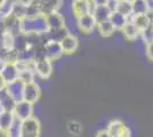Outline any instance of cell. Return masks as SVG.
I'll return each instance as SVG.
<instances>
[{
    "instance_id": "6da1fadb",
    "label": "cell",
    "mask_w": 153,
    "mask_h": 137,
    "mask_svg": "<svg viewBox=\"0 0 153 137\" xmlns=\"http://www.w3.org/2000/svg\"><path fill=\"white\" fill-rule=\"evenodd\" d=\"M48 30H49V27H48L45 14L40 13L32 17L22 19V32L46 34L48 32Z\"/></svg>"
},
{
    "instance_id": "7a4b0ae2",
    "label": "cell",
    "mask_w": 153,
    "mask_h": 137,
    "mask_svg": "<svg viewBox=\"0 0 153 137\" xmlns=\"http://www.w3.org/2000/svg\"><path fill=\"white\" fill-rule=\"evenodd\" d=\"M40 121L33 116L21 121V134L29 137H40Z\"/></svg>"
},
{
    "instance_id": "3957f363",
    "label": "cell",
    "mask_w": 153,
    "mask_h": 137,
    "mask_svg": "<svg viewBox=\"0 0 153 137\" xmlns=\"http://www.w3.org/2000/svg\"><path fill=\"white\" fill-rule=\"evenodd\" d=\"M45 54L46 59L51 61V62H56L64 55L63 49L59 41L55 40H47L45 44Z\"/></svg>"
},
{
    "instance_id": "277c9868",
    "label": "cell",
    "mask_w": 153,
    "mask_h": 137,
    "mask_svg": "<svg viewBox=\"0 0 153 137\" xmlns=\"http://www.w3.org/2000/svg\"><path fill=\"white\" fill-rule=\"evenodd\" d=\"M106 131L111 137H130V130L120 120H112L108 124Z\"/></svg>"
},
{
    "instance_id": "5b68a950",
    "label": "cell",
    "mask_w": 153,
    "mask_h": 137,
    "mask_svg": "<svg viewBox=\"0 0 153 137\" xmlns=\"http://www.w3.org/2000/svg\"><path fill=\"white\" fill-rule=\"evenodd\" d=\"M76 20L78 29L83 33H91L97 27V23L91 13L78 16L76 17Z\"/></svg>"
},
{
    "instance_id": "8992f818",
    "label": "cell",
    "mask_w": 153,
    "mask_h": 137,
    "mask_svg": "<svg viewBox=\"0 0 153 137\" xmlns=\"http://www.w3.org/2000/svg\"><path fill=\"white\" fill-rule=\"evenodd\" d=\"M40 96H41L40 86L36 81L24 85V89H23V99L24 101L34 105L39 101Z\"/></svg>"
},
{
    "instance_id": "52a82bcc",
    "label": "cell",
    "mask_w": 153,
    "mask_h": 137,
    "mask_svg": "<svg viewBox=\"0 0 153 137\" xmlns=\"http://www.w3.org/2000/svg\"><path fill=\"white\" fill-rule=\"evenodd\" d=\"M13 113L16 119H19L21 121L22 120H25V119L33 116V104L26 102L24 99L19 101L15 104Z\"/></svg>"
},
{
    "instance_id": "ba28073f",
    "label": "cell",
    "mask_w": 153,
    "mask_h": 137,
    "mask_svg": "<svg viewBox=\"0 0 153 137\" xmlns=\"http://www.w3.org/2000/svg\"><path fill=\"white\" fill-rule=\"evenodd\" d=\"M34 73L42 80H48L53 74V62L44 59L34 62Z\"/></svg>"
},
{
    "instance_id": "9c48e42d",
    "label": "cell",
    "mask_w": 153,
    "mask_h": 137,
    "mask_svg": "<svg viewBox=\"0 0 153 137\" xmlns=\"http://www.w3.org/2000/svg\"><path fill=\"white\" fill-rule=\"evenodd\" d=\"M5 22V31L10 36H16L22 32V20L14 16L13 14H8L4 17Z\"/></svg>"
},
{
    "instance_id": "30bf717a",
    "label": "cell",
    "mask_w": 153,
    "mask_h": 137,
    "mask_svg": "<svg viewBox=\"0 0 153 137\" xmlns=\"http://www.w3.org/2000/svg\"><path fill=\"white\" fill-rule=\"evenodd\" d=\"M91 9H93L91 0H72L71 1V10L74 17L91 13Z\"/></svg>"
},
{
    "instance_id": "8fae6325",
    "label": "cell",
    "mask_w": 153,
    "mask_h": 137,
    "mask_svg": "<svg viewBox=\"0 0 153 137\" xmlns=\"http://www.w3.org/2000/svg\"><path fill=\"white\" fill-rule=\"evenodd\" d=\"M23 89H24V84L16 79L12 82H8L6 85L5 90L7 91V94L13 98L15 102H19L23 99Z\"/></svg>"
},
{
    "instance_id": "7c38bea8",
    "label": "cell",
    "mask_w": 153,
    "mask_h": 137,
    "mask_svg": "<svg viewBox=\"0 0 153 137\" xmlns=\"http://www.w3.org/2000/svg\"><path fill=\"white\" fill-rule=\"evenodd\" d=\"M46 20L48 23V27L49 30H56V29H61L66 26V20L63 14H61L58 10L51 12V13L46 15Z\"/></svg>"
},
{
    "instance_id": "4fadbf2b",
    "label": "cell",
    "mask_w": 153,
    "mask_h": 137,
    "mask_svg": "<svg viewBox=\"0 0 153 137\" xmlns=\"http://www.w3.org/2000/svg\"><path fill=\"white\" fill-rule=\"evenodd\" d=\"M59 42H61L62 49H63V53L65 55H71V54L76 53V50L78 49V46H79L78 38L72 33H69L68 36H65Z\"/></svg>"
},
{
    "instance_id": "5bb4252c",
    "label": "cell",
    "mask_w": 153,
    "mask_h": 137,
    "mask_svg": "<svg viewBox=\"0 0 153 137\" xmlns=\"http://www.w3.org/2000/svg\"><path fill=\"white\" fill-rule=\"evenodd\" d=\"M0 73L7 84L19 78V69L15 63H5L0 67Z\"/></svg>"
},
{
    "instance_id": "9a60e30c",
    "label": "cell",
    "mask_w": 153,
    "mask_h": 137,
    "mask_svg": "<svg viewBox=\"0 0 153 137\" xmlns=\"http://www.w3.org/2000/svg\"><path fill=\"white\" fill-rule=\"evenodd\" d=\"M112 13V10L110 9L108 5H102V6H93L91 9V14L95 19L96 23H101L110 19V15Z\"/></svg>"
},
{
    "instance_id": "2e32d148",
    "label": "cell",
    "mask_w": 153,
    "mask_h": 137,
    "mask_svg": "<svg viewBox=\"0 0 153 137\" xmlns=\"http://www.w3.org/2000/svg\"><path fill=\"white\" fill-rule=\"evenodd\" d=\"M110 22L112 23V25L114 27L115 31H121L123 29V26L127 24V22L129 21L127 16H125L123 14L119 13L117 10H113L111 15H110Z\"/></svg>"
},
{
    "instance_id": "e0dca14e",
    "label": "cell",
    "mask_w": 153,
    "mask_h": 137,
    "mask_svg": "<svg viewBox=\"0 0 153 137\" xmlns=\"http://www.w3.org/2000/svg\"><path fill=\"white\" fill-rule=\"evenodd\" d=\"M130 21L134 23V25L140 31L145 30L147 26L151 25V20H150V16L149 14H136V15H133L130 17Z\"/></svg>"
},
{
    "instance_id": "ac0fdd59",
    "label": "cell",
    "mask_w": 153,
    "mask_h": 137,
    "mask_svg": "<svg viewBox=\"0 0 153 137\" xmlns=\"http://www.w3.org/2000/svg\"><path fill=\"white\" fill-rule=\"evenodd\" d=\"M122 34L125 36V38L129 41H135L140 38V30L134 25V23L129 20L127 22V24L123 26V29L121 30Z\"/></svg>"
},
{
    "instance_id": "d6986e66",
    "label": "cell",
    "mask_w": 153,
    "mask_h": 137,
    "mask_svg": "<svg viewBox=\"0 0 153 137\" xmlns=\"http://www.w3.org/2000/svg\"><path fill=\"white\" fill-rule=\"evenodd\" d=\"M114 10L123 14L125 16H127L128 19L130 20V17L133 16L131 1H128V0H117V5H115Z\"/></svg>"
},
{
    "instance_id": "ffe728a7",
    "label": "cell",
    "mask_w": 153,
    "mask_h": 137,
    "mask_svg": "<svg viewBox=\"0 0 153 137\" xmlns=\"http://www.w3.org/2000/svg\"><path fill=\"white\" fill-rule=\"evenodd\" d=\"M15 121V116L12 111H4L0 114V128L9 130Z\"/></svg>"
},
{
    "instance_id": "44dd1931",
    "label": "cell",
    "mask_w": 153,
    "mask_h": 137,
    "mask_svg": "<svg viewBox=\"0 0 153 137\" xmlns=\"http://www.w3.org/2000/svg\"><path fill=\"white\" fill-rule=\"evenodd\" d=\"M97 30H98L100 36L103 37V38H108V37H111L115 32L114 27L112 25V23L110 22V20H106L104 21V22L98 23L97 24Z\"/></svg>"
},
{
    "instance_id": "7402d4cb",
    "label": "cell",
    "mask_w": 153,
    "mask_h": 137,
    "mask_svg": "<svg viewBox=\"0 0 153 137\" xmlns=\"http://www.w3.org/2000/svg\"><path fill=\"white\" fill-rule=\"evenodd\" d=\"M29 47L27 45V38H26V33L21 32L13 37V48L16 52L23 50L24 48Z\"/></svg>"
},
{
    "instance_id": "603a6c76",
    "label": "cell",
    "mask_w": 153,
    "mask_h": 137,
    "mask_svg": "<svg viewBox=\"0 0 153 137\" xmlns=\"http://www.w3.org/2000/svg\"><path fill=\"white\" fill-rule=\"evenodd\" d=\"M70 31L68 30L66 26L61 27V29H56V30H48V32L46 33L48 40H55V41H61L65 36H68Z\"/></svg>"
},
{
    "instance_id": "cb8c5ba5",
    "label": "cell",
    "mask_w": 153,
    "mask_h": 137,
    "mask_svg": "<svg viewBox=\"0 0 153 137\" xmlns=\"http://www.w3.org/2000/svg\"><path fill=\"white\" fill-rule=\"evenodd\" d=\"M0 103L2 104L5 111H12V112L14 111V107H15V104H16V102L7 94V91L5 89L0 91Z\"/></svg>"
},
{
    "instance_id": "d4e9b609",
    "label": "cell",
    "mask_w": 153,
    "mask_h": 137,
    "mask_svg": "<svg viewBox=\"0 0 153 137\" xmlns=\"http://www.w3.org/2000/svg\"><path fill=\"white\" fill-rule=\"evenodd\" d=\"M34 78H36V73H34V71L32 69H23V70H19V78L17 79L21 80L24 85L36 81Z\"/></svg>"
},
{
    "instance_id": "484cf974",
    "label": "cell",
    "mask_w": 153,
    "mask_h": 137,
    "mask_svg": "<svg viewBox=\"0 0 153 137\" xmlns=\"http://www.w3.org/2000/svg\"><path fill=\"white\" fill-rule=\"evenodd\" d=\"M131 7H133V15L147 13L146 0H133Z\"/></svg>"
},
{
    "instance_id": "4316f807",
    "label": "cell",
    "mask_w": 153,
    "mask_h": 137,
    "mask_svg": "<svg viewBox=\"0 0 153 137\" xmlns=\"http://www.w3.org/2000/svg\"><path fill=\"white\" fill-rule=\"evenodd\" d=\"M82 124H80L79 121H76V120H71L68 124V130L70 134L74 135V136H79L81 133H82Z\"/></svg>"
},
{
    "instance_id": "83f0119b",
    "label": "cell",
    "mask_w": 153,
    "mask_h": 137,
    "mask_svg": "<svg viewBox=\"0 0 153 137\" xmlns=\"http://www.w3.org/2000/svg\"><path fill=\"white\" fill-rule=\"evenodd\" d=\"M140 37L142 38V41L146 45L149 42L153 41V24H151L150 26H147L145 30L140 31Z\"/></svg>"
},
{
    "instance_id": "f1b7e54d",
    "label": "cell",
    "mask_w": 153,
    "mask_h": 137,
    "mask_svg": "<svg viewBox=\"0 0 153 137\" xmlns=\"http://www.w3.org/2000/svg\"><path fill=\"white\" fill-rule=\"evenodd\" d=\"M145 54H146L147 59L153 62V41L145 45Z\"/></svg>"
},
{
    "instance_id": "f546056e",
    "label": "cell",
    "mask_w": 153,
    "mask_h": 137,
    "mask_svg": "<svg viewBox=\"0 0 153 137\" xmlns=\"http://www.w3.org/2000/svg\"><path fill=\"white\" fill-rule=\"evenodd\" d=\"M110 0H91L93 6H102V5H108Z\"/></svg>"
},
{
    "instance_id": "4dcf8cb0",
    "label": "cell",
    "mask_w": 153,
    "mask_h": 137,
    "mask_svg": "<svg viewBox=\"0 0 153 137\" xmlns=\"http://www.w3.org/2000/svg\"><path fill=\"white\" fill-rule=\"evenodd\" d=\"M95 137H111L110 135H108V133L106 131V129L105 130H100L97 131V134H96Z\"/></svg>"
},
{
    "instance_id": "1f68e13d",
    "label": "cell",
    "mask_w": 153,
    "mask_h": 137,
    "mask_svg": "<svg viewBox=\"0 0 153 137\" xmlns=\"http://www.w3.org/2000/svg\"><path fill=\"white\" fill-rule=\"evenodd\" d=\"M6 85H7V82L5 81L4 77H2V76H1V73H0V91L4 90V89L6 88Z\"/></svg>"
},
{
    "instance_id": "d6a6232c",
    "label": "cell",
    "mask_w": 153,
    "mask_h": 137,
    "mask_svg": "<svg viewBox=\"0 0 153 137\" xmlns=\"http://www.w3.org/2000/svg\"><path fill=\"white\" fill-rule=\"evenodd\" d=\"M5 22H4V17L0 15V34L5 33Z\"/></svg>"
},
{
    "instance_id": "836d02e7",
    "label": "cell",
    "mask_w": 153,
    "mask_h": 137,
    "mask_svg": "<svg viewBox=\"0 0 153 137\" xmlns=\"http://www.w3.org/2000/svg\"><path fill=\"white\" fill-rule=\"evenodd\" d=\"M147 12H153V0H146Z\"/></svg>"
},
{
    "instance_id": "e575fe53",
    "label": "cell",
    "mask_w": 153,
    "mask_h": 137,
    "mask_svg": "<svg viewBox=\"0 0 153 137\" xmlns=\"http://www.w3.org/2000/svg\"><path fill=\"white\" fill-rule=\"evenodd\" d=\"M0 137H10V135H9V131L5 130V129H1V128H0Z\"/></svg>"
},
{
    "instance_id": "d590c367",
    "label": "cell",
    "mask_w": 153,
    "mask_h": 137,
    "mask_svg": "<svg viewBox=\"0 0 153 137\" xmlns=\"http://www.w3.org/2000/svg\"><path fill=\"white\" fill-rule=\"evenodd\" d=\"M4 111H5V110H4V106H2V104L0 103V114H1V113H2Z\"/></svg>"
},
{
    "instance_id": "8d00e7d4",
    "label": "cell",
    "mask_w": 153,
    "mask_h": 137,
    "mask_svg": "<svg viewBox=\"0 0 153 137\" xmlns=\"http://www.w3.org/2000/svg\"><path fill=\"white\" fill-rule=\"evenodd\" d=\"M7 0H0V7L2 6V5H4V4H5V2H6Z\"/></svg>"
},
{
    "instance_id": "74e56055",
    "label": "cell",
    "mask_w": 153,
    "mask_h": 137,
    "mask_svg": "<svg viewBox=\"0 0 153 137\" xmlns=\"http://www.w3.org/2000/svg\"><path fill=\"white\" fill-rule=\"evenodd\" d=\"M29 1H32V2H36V4H38L39 0H29Z\"/></svg>"
},
{
    "instance_id": "f35d334b",
    "label": "cell",
    "mask_w": 153,
    "mask_h": 137,
    "mask_svg": "<svg viewBox=\"0 0 153 137\" xmlns=\"http://www.w3.org/2000/svg\"><path fill=\"white\" fill-rule=\"evenodd\" d=\"M19 137H29V136H24V135H21Z\"/></svg>"
},
{
    "instance_id": "ab89813d",
    "label": "cell",
    "mask_w": 153,
    "mask_h": 137,
    "mask_svg": "<svg viewBox=\"0 0 153 137\" xmlns=\"http://www.w3.org/2000/svg\"><path fill=\"white\" fill-rule=\"evenodd\" d=\"M128 1H133V0H128Z\"/></svg>"
}]
</instances>
